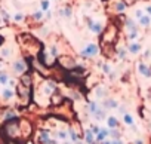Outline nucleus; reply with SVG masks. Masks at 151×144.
I'll return each instance as SVG.
<instances>
[{
    "label": "nucleus",
    "instance_id": "393cba45",
    "mask_svg": "<svg viewBox=\"0 0 151 144\" xmlns=\"http://www.w3.org/2000/svg\"><path fill=\"white\" fill-rule=\"evenodd\" d=\"M42 17H43V14H42V12H34V14H33V18H34V20H37V21H40V20H42Z\"/></svg>",
    "mask_w": 151,
    "mask_h": 144
},
{
    "label": "nucleus",
    "instance_id": "f704fd0d",
    "mask_svg": "<svg viewBox=\"0 0 151 144\" xmlns=\"http://www.w3.org/2000/svg\"><path fill=\"white\" fill-rule=\"evenodd\" d=\"M147 12H148V14L151 15V6H147Z\"/></svg>",
    "mask_w": 151,
    "mask_h": 144
},
{
    "label": "nucleus",
    "instance_id": "f3484780",
    "mask_svg": "<svg viewBox=\"0 0 151 144\" xmlns=\"http://www.w3.org/2000/svg\"><path fill=\"white\" fill-rule=\"evenodd\" d=\"M8 80H9V76H8L6 73H0V83H2V85H6Z\"/></svg>",
    "mask_w": 151,
    "mask_h": 144
},
{
    "label": "nucleus",
    "instance_id": "6ab92c4d",
    "mask_svg": "<svg viewBox=\"0 0 151 144\" xmlns=\"http://www.w3.org/2000/svg\"><path fill=\"white\" fill-rule=\"evenodd\" d=\"M49 11V2L47 0H43L42 2V12H47Z\"/></svg>",
    "mask_w": 151,
    "mask_h": 144
},
{
    "label": "nucleus",
    "instance_id": "4be33fe9",
    "mask_svg": "<svg viewBox=\"0 0 151 144\" xmlns=\"http://www.w3.org/2000/svg\"><path fill=\"white\" fill-rule=\"evenodd\" d=\"M139 36V33L138 31H130L129 34H127V39H130V40H133V39H136Z\"/></svg>",
    "mask_w": 151,
    "mask_h": 144
},
{
    "label": "nucleus",
    "instance_id": "9d476101",
    "mask_svg": "<svg viewBox=\"0 0 151 144\" xmlns=\"http://www.w3.org/2000/svg\"><path fill=\"white\" fill-rule=\"evenodd\" d=\"M95 95H96V98H102L105 95V88L104 86H98L95 89Z\"/></svg>",
    "mask_w": 151,
    "mask_h": 144
},
{
    "label": "nucleus",
    "instance_id": "1a4fd4ad",
    "mask_svg": "<svg viewBox=\"0 0 151 144\" xmlns=\"http://www.w3.org/2000/svg\"><path fill=\"white\" fill-rule=\"evenodd\" d=\"M150 24H151V18H150V17H142V18H139V25L148 27Z\"/></svg>",
    "mask_w": 151,
    "mask_h": 144
},
{
    "label": "nucleus",
    "instance_id": "7c9ffc66",
    "mask_svg": "<svg viewBox=\"0 0 151 144\" xmlns=\"http://www.w3.org/2000/svg\"><path fill=\"white\" fill-rule=\"evenodd\" d=\"M92 132H93V134H99V128L93 125V126H92Z\"/></svg>",
    "mask_w": 151,
    "mask_h": 144
},
{
    "label": "nucleus",
    "instance_id": "f03ea898",
    "mask_svg": "<svg viewBox=\"0 0 151 144\" xmlns=\"http://www.w3.org/2000/svg\"><path fill=\"white\" fill-rule=\"evenodd\" d=\"M88 27H89V30H91L93 34H101V31H102V24L98 22V21L89 20V21H88Z\"/></svg>",
    "mask_w": 151,
    "mask_h": 144
},
{
    "label": "nucleus",
    "instance_id": "2eb2a0df",
    "mask_svg": "<svg viewBox=\"0 0 151 144\" xmlns=\"http://www.w3.org/2000/svg\"><path fill=\"white\" fill-rule=\"evenodd\" d=\"M108 135V131H105V129H102V131H99V134L96 135V140L98 141H104V138Z\"/></svg>",
    "mask_w": 151,
    "mask_h": 144
},
{
    "label": "nucleus",
    "instance_id": "72a5a7b5",
    "mask_svg": "<svg viewBox=\"0 0 151 144\" xmlns=\"http://www.w3.org/2000/svg\"><path fill=\"white\" fill-rule=\"evenodd\" d=\"M135 144H144V141H142V140H136Z\"/></svg>",
    "mask_w": 151,
    "mask_h": 144
},
{
    "label": "nucleus",
    "instance_id": "20e7f679",
    "mask_svg": "<svg viewBox=\"0 0 151 144\" xmlns=\"http://www.w3.org/2000/svg\"><path fill=\"white\" fill-rule=\"evenodd\" d=\"M25 70H27V65H25V62H24L22 59H18V61L14 64V71H15V73L22 75V73H25Z\"/></svg>",
    "mask_w": 151,
    "mask_h": 144
},
{
    "label": "nucleus",
    "instance_id": "b1692460",
    "mask_svg": "<svg viewBox=\"0 0 151 144\" xmlns=\"http://www.w3.org/2000/svg\"><path fill=\"white\" fill-rule=\"evenodd\" d=\"M5 119H6V120H11V119H15V113H14V111H8V113L5 114Z\"/></svg>",
    "mask_w": 151,
    "mask_h": 144
},
{
    "label": "nucleus",
    "instance_id": "6e6552de",
    "mask_svg": "<svg viewBox=\"0 0 151 144\" xmlns=\"http://www.w3.org/2000/svg\"><path fill=\"white\" fill-rule=\"evenodd\" d=\"M117 107V101L114 100H105L104 101V109H116Z\"/></svg>",
    "mask_w": 151,
    "mask_h": 144
},
{
    "label": "nucleus",
    "instance_id": "473e14b6",
    "mask_svg": "<svg viewBox=\"0 0 151 144\" xmlns=\"http://www.w3.org/2000/svg\"><path fill=\"white\" fill-rule=\"evenodd\" d=\"M113 144H123V143H122L120 140H114V141H113Z\"/></svg>",
    "mask_w": 151,
    "mask_h": 144
},
{
    "label": "nucleus",
    "instance_id": "412c9836",
    "mask_svg": "<svg viewBox=\"0 0 151 144\" xmlns=\"http://www.w3.org/2000/svg\"><path fill=\"white\" fill-rule=\"evenodd\" d=\"M123 119H124V122H126L127 125H133V119H132V116H130V114H124V117H123Z\"/></svg>",
    "mask_w": 151,
    "mask_h": 144
},
{
    "label": "nucleus",
    "instance_id": "a878e982",
    "mask_svg": "<svg viewBox=\"0 0 151 144\" xmlns=\"http://www.w3.org/2000/svg\"><path fill=\"white\" fill-rule=\"evenodd\" d=\"M50 54H52V56L56 59V55H58V49H56V46H52V49H50Z\"/></svg>",
    "mask_w": 151,
    "mask_h": 144
},
{
    "label": "nucleus",
    "instance_id": "f8f14e48",
    "mask_svg": "<svg viewBox=\"0 0 151 144\" xmlns=\"http://www.w3.org/2000/svg\"><path fill=\"white\" fill-rule=\"evenodd\" d=\"M61 15H64V17L70 18V17L73 15V9H71L70 6H67V8H64V11H61Z\"/></svg>",
    "mask_w": 151,
    "mask_h": 144
},
{
    "label": "nucleus",
    "instance_id": "a211bd4d",
    "mask_svg": "<svg viewBox=\"0 0 151 144\" xmlns=\"http://www.w3.org/2000/svg\"><path fill=\"white\" fill-rule=\"evenodd\" d=\"M88 107H89V111H91L92 114H95V113H96V110H98V104H96V103H89V106H88Z\"/></svg>",
    "mask_w": 151,
    "mask_h": 144
},
{
    "label": "nucleus",
    "instance_id": "f257e3e1",
    "mask_svg": "<svg viewBox=\"0 0 151 144\" xmlns=\"http://www.w3.org/2000/svg\"><path fill=\"white\" fill-rule=\"evenodd\" d=\"M99 54V48H98V45H95V43H89L82 52H80V55H82V58H91V56H96Z\"/></svg>",
    "mask_w": 151,
    "mask_h": 144
},
{
    "label": "nucleus",
    "instance_id": "5701e85b",
    "mask_svg": "<svg viewBox=\"0 0 151 144\" xmlns=\"http://www.w3.org/2000/svg\"><path fill=\"white\" fill-rule=\"evenodd\" d=\"M102 71H104L105 75H110V73H111V68H110V65H108V64H104V65H102Z\"/></svg>",
    "mask_w": 151,
    "mask_h": 144
},
{
    "label": "nucleus",
    "instance_id": "cd10ccee",
    "mask_svg": "<svg viewBox=\"0 0 151 144\" xmlns=\"http://www.w3.org/2000/svg\"><path fill=\"white\" fill-rule=\"evenodd\" d=\"M70 134H71V138H73V141H77V135H76V132H74L73 129H70Z\"/></svg>",
    "mask_w": 151,
    "mask_h": 144
},
{
    "label": "nucleus",
    "instance_id": "c9c22d12",
    "mask_svg": "<svg viewBox=\"0 0 151 144\" xmlns=\"http://www.w3.org/2000/svg\"><path fill=\"white\" fill-rule=\"evenodd\" d=\"M102 144H110V143H107V141H105V143H102Z\"/></svg>",
    "mask_w": 151,
    "mask_h": 144
},
{
    "label": "nucleus",
    "instance_id": "0eeeda50",
    "mask_svg": "<svg viewBox=\"0 0 151 144\" xmlns=\"http://www.w3.org/2000/svg\"><path fill=\"white\" fill-rule=\"evenodd\" d=\"M124 25H126V28L129 30V33H130V31H138V25H136V22H135L133 20H126Z\"/></svg>",
    "mask_w": 151,
    "mask_h": 144
},
{
    "label": "nucleus",
    "instance_id": "39448f33",
    "mask_svg": "<svg viewBox=\"0 0 151 144\" xmlns=\"http://www.w3.org/2000/svg\"><path fill=\"white\" fill-rule=\"evenodd\" d=\"M141 49H142V45H139V43H136V42L127 45V51H129L130 54H139Z\"/></svg>",
    "mask_w": 151,
    "mask_h": 144
},
{
    "label": "nucleus",
    "instance_id": "423d86ee",
    "mask_svg": "<svg viewBox=\"0 0 151 144\" xmlns=\"http://www.w3.org/2000/svg\"><path fill=\"white\" fill-rule=\"evenodd\" d=\"M127 9V3L126 2H116L114 3V11L116 12H124Z\"/></svg>",
    "mask_w": 151,
    "mask_h": 144
},
{
    "label": "nucleus",
    "instance_id": "bb28decb",
    "mask_svg": "<svg viewBox=\"0 0 151 144\" xmlns=\"http://www.w3.org/2000/svg\"><path fill=\"white\" fill-rule=\"evenodd\" d=\"M11 55V49H2V56H8Z\"/></svg>",
    "mask_w": 151,
    "mask_h": 144
},
{
    "label": "nucleus",
    "instance_id": "4468645a",
    "mask_svg": "<svg viewBox=\"0 0 151 144\" xmlns=\"http://www.w3.org/2000/svg\"><path fill=\"white\" fill-rule=\"evenodd\" d=\"M117 123H119V122H117V119H116L114 116H110V117H108V126H110V128H116Z\"/></svg>",
    "mask_w": 151,
    "mask_h": 144
},
{
    "label": "nucleus",
    "instance_id": "dca6fc26",
    "mask_svg": "<svg viewBox=\"0 0 151 144\" xmlns=\"http://www.w3.org/2000/svg\"><path fill=\"white\" fill-rule=\"evenodd\" d=\"M126 51H127V49H124V48H117V55H119V58L124 59V58H126Z\"/></svg>",
    "mask_w": 151,
    "mask_h": 144
},
{
    "label": "nucleus",
    "instance_id": "9b49d317",
    "mask_svg": "<svg viewBox=\"0 0 151 144\" xmlns=\"http://www.w3.org/2000/svg\"><path fill=\"white\" fill-rule=\"evenodd\" d=\"M2 97H3V100H11L14 97V91L12 89H5L2 92Z\"/></svg>",
    "mask_w": 151,
    "mask_h": 144
},
{
    "label": "nucleus",
    "instance_id": "2f4dec72",
    "mask_svg": "<svg viewBox=\"0 0 151 144\" xmlns=\"http://www.w3.org/2000/svg\"><path fill=\"white\" fill-rule=\"evenodd\" d=\"M58 137H59V138H62V140H64V138H65V137H67V134H65V132H62V131H61V132H58Z\"/></svg>",
    "mask_w": 151,
    "mask_h": 144
},
{
    "label": "nucleus",
    "instance_id": "aec40b11",
    "mask_svg": "<svg viewBox=\"0 0 151 144\" xmlns=\"http://www.w3.org/2000/svg\"><path fill=\"white\" fill-rule=\"evenodd\" d=\"M104 114H105V113H104L101 109H98V110H96V113H95L93 116H95L96 119H104Z\"/></svg>",
    "mask_w": 151,
    "mask_h": 144
},
{
    "label": "nucleus",
    "instance_id": "c756f323",
    "mask_svg": "<svg viewBox=\"0 0 151 144\" xmlns=\"http://www.w3.org/2000/svg\"><path fill=\"white\" fill-rule=\"evenodd\" d=\"M135 15H136V18H142V17H144V12H142V11H136Z\"/></svg>",
    "mask_w": 151,
    "mask_h": 144
},
{
    "label": "nucleus",
    "instance_id": "ddd939ff",
    "mask_svg": "<svg viewBox=\"0 0 151 144\" xmlns=\"http://www.w3.org/2000/svg\"><path fill=\"white\" fill-rule=\"evenodd\" d=\"M86 143L88 144H92L93 143V140H95V137H93V134H92V131H86Z\"/></svg>",
    "mask_w": 151,
    "mask_h": 144
},
{
    "label": "nucleus",
    "instance_id": "7ed1b4c3",
    "mask_svg": "<svg viewBox=\"0 0 151 144\" xmlns=\"http://www.w3.org/2000/svg\"><path fill=\"white\" fill-rule=\"evenodd\" d=\"M138 71L141 75H144L145 77H151V67H148L147 64H144V62H138Z\"/></svg>",
    "mask_w": 151,
    "mask_h": 144
},
{
    "label": "nucleus",
    "instance_id": "c85d7f7f",
    "mask_svg": "<svg viewBox=\"0 0 151 144\" xmlns=\"http://www.w3.org/2000/svg\"><path fill=\"white\" fill-rule=\"evenodd\" d=\"M15 20H17V21H22V20H24V15H22V14H17V15H15Z\"/></svg>",
    "mask_w": 151,
    "mask_h": 144
}]
</instances>
